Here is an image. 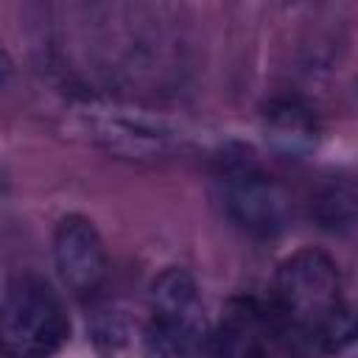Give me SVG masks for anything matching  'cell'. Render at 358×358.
<instances>
[{"instance_id":"9","label":"cell","mask_w":358,"mask_h":358,"mask_svg":"<svg viewBox=\"0 0 358 358\" xmlns=\"http://www.w3.org/2000/svg\"><path fill=\"white\" fill-rule=\"evenodd\" d=\"M316 218L330 232H347L355 224V187L350 182H330L316 196Z\"/></svg>"},{"instance_id":"6","label":"cell","mask_w":358,"mask_h":358,"mask_svg":"<svg viewBox=\"0 0 358 358\" xmlns=\"http://www.w3.org/2000/svg\"><path fill=\"white\" fill-rule=\"evenodd\" d=\"M271 319L252 296H235L224 305L210 333L213 358H271Z\"/></svg>"},{"instance_id":"4","label":"cell","mask_w":358,"mask_h":358,"mask_svg":"<svg viewBox=\"0 0 358 358\" xmlns=\"http://www.w3.org/2000/svg\"><path fill=\"white\" fill-rule=\"evenodd\" d=\"M221 201L227 215L249 235L271 238L288 221V201L282 187L249 154L221 157L218 173Z\"/></svg>"},{"instance_id":"2","label":"cell","mask_w":358,"mask_h":358,"mask_svg":"<svg viewBox=\"0 0 358 358\" xmlns=\"http://www.w3.org/2000/svg\"><path fill=\"white\" fill-rule=\"evenodd\" d=\"M70 338V319L53 285L36 274L11 280L0 302V350L8 358H50Z\"/></svg>"},{"instance_id":"7","label":"cell","mask_w":358,"mask_h":358,"mask_svg":"<svg viewBox=\"0 0 358 358\" xmlns=\"http://www.w3.org/2000/svg\"><path fill=\"white\" fill-rule=\"evenodd\" d=\"M263 134L280 157L302 159L319 145V120L299 98H277L263 112Z\"/></svg>"},{"instance_id":"5","label":"cell","mask_w":358,"mask_h":358,"mask_svg":"<svg viewBox=\"0 0 358 358\" xmlns=\"http://www.w3.org/2000/svg\"><path fill=\"white\" fill-rule=\"evenodd\" d=\"M53 263L64 288L78 299H92L101 294L109 257L95 224L84 215H64L53 232Z\"/></svg>"},{"instance_id":"3","label":"cell","mask_w":358,"mask_h":358,"mask_svg":"<svg viewBox=\"0 0 358 358\" xmlns=\"http://www.w3.org/2000/svg\"><path fill=\"white\" fill-rule=\"evenodd\" d=\"M148 338L165 358H201L210 347V324L196 280L185 268H165L148 299Z\"/></svg>"},{"instance_id":"8","label":"cell","mask_w":358,"mask_h":358,"mask_svg":"<svg viewBox=\"0 0 358 358\" xmlns=\"http://www.w3.org/2000/svg\"><path fill=\"white\" fill-rule=\"evenodd\" d=\"M95 137H101L109 148L123 151V154H162L171 145V129L162 120H148V117H134L123 109L101 112L95 109Z\"/></svg>"},{"instance_id":"10","label":"cell","mask_w":358,"mask_h":358,"mask_svg":"<svg viewBox=\"0 0 358 358\" xmlns=\"http://www.w3.org/2000/svg\"><path fill=\"white\" fill-rule=\"evenodd\" d=\"M11 76H14V62H11V56L0 48V87H6V84L11 81Z\"/></svg>"},{"instance_id":"1","label":"cell","mask_w":358,"mask_h":358,"mask_svg":"<svg viewBox=\"0 0 358 358\" xmlns=\"http://www.w3.org/2000/svg\"><path fill=\"white\" fill-rule=\"evenodd\" d=\"M271 327L299 358H324L352 338V308L338 266L319 249H299L277 266Z\"/></svg>"}]
</instances>
